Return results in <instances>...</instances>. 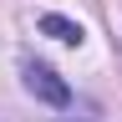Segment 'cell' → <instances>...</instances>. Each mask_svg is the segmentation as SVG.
Returning a JSON list of instances; mask_svg holds the SVG:
<instances>
[{
    "label": "cell",
    "instance_id": "1",
    "mask_svg": "<svg viewBox=\"0 0 122 122\" xmlns=\"http://www.w3.org/2000/svg\"><path fill=\"white\" fill-rule=\"evenodd\" d=\"M20 76H25V92H30V97H41L46 107H66V102H71V86L61 81L46 61H25Z\"/></svg>",
    "mask_w": 122,
    "mask_h": 122
},
{
    "label": "cell",
    "instance_id": "2",
    "mask_svg": "<svg viewBox=\"0 0 122 122\" xmlns=\"http://www.w3.org/2000/svg\"><path fill=\"white\" fill-rule=\"evenodd\" d=\"M41 30L56 36V41H66V46H81V25L66 20V15H41Z\"/></svg>",
    "mask_w": 122,
    "mask_h": 122
}]
</instances>
